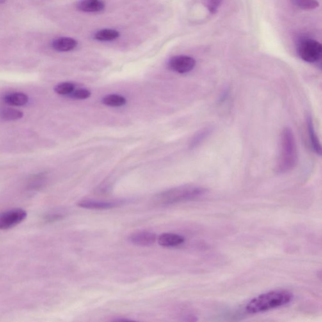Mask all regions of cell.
<instances>
[{"label":"cell","mask_w":322,"mask_h":322,"mask_svg":"<svg viewBox=\"0 0 322 322\" xmlns=\"http://www.w3.org/2000/svg\"><path fill=\"white\" fill-rule=\"evenodd\" d=\"M291 1L297 7L305 10H314L320 5L317 0H291Z\"/></svg>","instance_id":"e0dca14e"},{"label":"cell","mask_w":322,"mask_h":322,"mask_svg":"<svg viewBox=\"0 0 322 322\" xmlns=\"http://www.w3.org/2000/svg\"><path fill=\"white\" fill-rule=\"evenodd\" d=\"M64 216L61 214H52L45 216V220L49 221V222H51V221L52 222V221H56L61 220V219Z\"/></svg>","instance_id":"7402d4cb"},{"label":"cell","mask_w":322,"mask_h":322,"mask_svg":"<svg viewBox=\"0 0 322 322\" xmlns=\"http://www.w3.org/2000/svg\"><path fill=\"white\" fill-rule=\"evenodd\" d=\"M307 127L308 135H309L310 141L311 143L312 147L317 154H322V147L320 143L318 137L315 132L314 123L311 116L307 117Z\"/></svg>","instance_id":"4fadbf2b"},{"label":"cell","mask_w":322,"mask_h":322,"mask_svg":"<svg viewBox=\"0 0 322 322\" xmlns=\"http://www.w3.org/2000/svg\"><path fill=\"white\" fill-rule=\"evenodd\" d=\"M297 52L300 58L307 63H317L322 58V45L312 38H302L297 44Z\"/></svg>","instance_id":"277c9868"},{"label":"cell","mask_w":322,"mask_h":322,"mask_svg":"<svg viewBox=\"0 0 322 322\" xmlns=\"http://www.w3.org/2000/svg\"><path fill=\"white\" fill-rule=\"evenodd\" d=\"M123 202L121 201L118 202H100L95 200H83L77 203L79 207L90 210H109L121 206Z\"/></svg>","instance_id":"ba28073f"},{"label":"cell","mask_w":322,"mask_h":322,"mask_svg":"<svg viewBox=\"0 0 322 322\" xmlns=\"http://www.w3.org/2000/svg\"><path fill=\"white\" fill-rule=\"evenodd\" d=\"M52 47L58 52H68L77 47V42L74 38L62 36L56 38L52 42Z\"/></svg>","instance_id":"9c48e42d"},{"label":"cell","mask_w":322,"mask_h":322,"mask_svg":"<svg viewBox=\"0 0 322 322\" xmlns=\"http://www.w3.org/2000/svg\"><path fill=\"white\" fill-rule=\"evenodd\" d=\"M24 117V112L19 109L6 108L0 110V118L5 121H15Z\"/></svg>","instance_id":"9a60e30c"},{"label":"cell","mask_w":322,"mask_h":322,"mask_svg":"<svg viewBox=\"0 0 322 322\" xmlns=\"http://www.w3.org/2000/svg\"><path fill=\"white\" fill-rule=\"evenodd\" d=\"M196 61L191 57L177 56L173 57L169 61L171 70L180 74L190 72L195 67Z\"/></svg>","instance_id":"8992f818"},{"label":"cell","mask_w":322,"mask_h":322,"mask_svg":"<svg viewBox=\"0 0 322 322\" xmlns=\"http://www.w3.org/2000/svg\"><path fill=\"white\" fill-rule=\"evenodd\" d=\"M156 235L148 231L135 232L129 237V241L135 246L148 247L156 243Z\"/></svg>","instance_id":"52a82bcc"},{"label":"cell","mask_w":322,"mask_h":322,"mask_svg":"<svg viewBox=\"0 0 322 322\" xmlns=\"http://www.w3.org/2000/svg\"><path fill=\"white\" fill-rule=\"evenodd\" d=\"M293 294L285 289L266 292L251 300L246 305V311L250 314H261L284 307L293 300Z\"/></svg>","instance_id":"6da1fadb"},{"label":"cell","mask_w":322,"mask_h":322,"mask_svg":"<svg viewBox=\"0 0 322 322\" xmlns=\"http://www.w3.org/2000/svg\"><path fill=\"white\" fill-rule=\"evenodd\" d=\"M70 95L72 98H75V99L84 100L90 97L91 92L87 89L82 88L74 90L72 94Z\"/></svg>","instance_id":"d6986e66"},{"label":"cell","mask_w":322,"mask_h":322,"mask_svg":"<svg viewBox=\"0 0 322 322\" xmlns=\"http://www.w3.org/2000/svg\"><path fill=\"white\" fill-rule=\"evenodd\" d=\"M6 1H7V0H0V4L5 3Z\"/></svg>","instance_id":"603a6c76"},{"label":"cell","mask_w":322,"mask_h":322,"mask_svg":"<svg viewBox=\"0 0 322 322\" xmlns=\"http://www.w3.org/2000/svg\"><path fill=\"white\" fill-rule=\"evenodd\" d=\"M105 7V3L102 0H81L77 4V8L83 12H100L104 10Z\"/></svg>","instance_id":"8fae6325"},{"label":"cell","mask_w":322,"mask_h":322,"mask_svg":"<svg viewBox=\"0 0 322 322\" xmlns=\"http://www.w3.org/2000/svg\"><path fill=\"white\" fill-rule=\"evenodd\" d=\"M184 241V237L181 235L171 233H164L158 237L159 245L164 248H175L183 244Z\"/></svg>","instance_id":"30bf717a"},{"label":"cell","mask_w":322,"mask_h":322,"mask_svg":"<svg viewBox=\"0 0 322 322\" xmlns=\"http://www.w3.org/2000/svg\"><path fill=\"white\" fill-rule=\"evenodd\" d=\"M74 84L70 82L61 83L55 86L54 91L57 94L60 95H71L74 91Z\"/></svg>","instance_id":"ac0fdd59"},{"label":"cell","mask_w":322,"mask_h":322,"mask_svg":"<svg viewBox=\"0 0 322 322\" xmlns=\"http://www.w3.org/2000/svg\"><path fill=\"white\" fill-rule=\"evenodd\" d=\"M281 151L278 170L280 173H286L295 166L298 154L295 138L289 128L283 129L281 136Z\"/></svg>","instance_id":"3957f363"},{"label":"cell","mask_w":322,"mask_h":322,"mask_svg":"<svg viewBox=\"0 0 322 322\" xmlns=\"http://www.w3.org/2000/svg\"><path fill=\"white\" fill-rule=\"evenodd\" d=\"M206 193L207 189L202 187L185 185L160 193L157 196L156 202L160 205L168 206L195 200Z\"/></svg>","instance_id":"7a4b0ae2"},{"label":"cell","mask_w":322,"mask_h":322,"mask_svg":"<svg viewBox=\"0 0 322 322\" xmlns=\"http://www.w3.org/2000/svg\"><path fill=\"white\" fill-rule=\"evenodd\" d=\"M3 100L5 104L11 106H24L29 102V98L26 93L13 92L4 96Z\"/></svg>","instance_id":"7c38bea8"},{"label":"cell","mask_w":322,"mask_h":322,"mask_svg":"<svg viewBox=\"0 0 322 322\" xmlns=\"http://www.w3.org/2000/svg\"><path fill=\"white\" fill-rule=\"evenodd\" d=\"M120 33L115 29H102L95 34L94 38L98 41H112L119 37Z\"/></svg>","instance_id":"5bb4252c"},{"label":"cell","mask_w":322,"mask_h":322,"mask_svg":"<svg viewBox=\"0 0 322 322\" xmlns=\"http://www.w3.org/2000/svg\"><path fill=\"white\" fill-rule=\"evenodd\" d=\"M103 104L112 107H122L126 104V99L118 95H108L103 98Z\"/></svg>","instance_id":"2e32d148"},{"label":"cell","mask_w":322,"mask_h":322,"mask_svg":"<svg viewBox=\"0 0 322 322\" xmlns=\"http://www.w3.org/2000/svg\"><path fill=\"white\" fill-rule=\"evenodd\" d=\"M210 133V129L209 128H205V129L201 131L199 133L196 135L195 138L193 139L192 145L195 146L199 144V143L202 142L203 140H204Z\"/></svg>","instance_id":"ffe728a7"},{"label":"cell","mask_w":322,"mask_h":322,"mask_svg":"<svg viewBox=\"0 0 322 322\" xmlns=\"http://www.w3.org/2000/svg\"><path fill=\"white\" fill-rule=\"evenodd\" d=\"M208 10L210 13H215L220 7L222 0H205Z\"/></svg>","instance_id":"44dd1931"},{"label":"cell","mask_w":322,"mask_h":322,"mask_svg":"<svg viewBox=\"0 0 322 322\" xmlns=\"http://www.w3.org/2000/svg\"><path fill=\"white\" fill-rule=\"evenodd\" d=\"M26 211L22 209L7 210L0 214V230H8L15 227L26 218Z\"/></svg>","instance_id":"5b68a950"}]
</instances>
